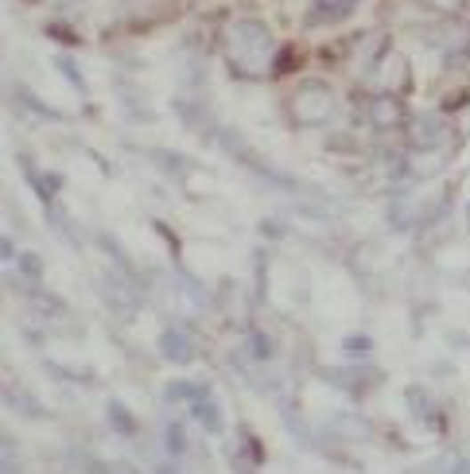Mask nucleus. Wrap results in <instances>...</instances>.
Segmentation results:
<instances>
[{
  "label": "nucleus",
  "instance_id": "obj_1",
  "mask_svg": "<svg viewBox=\"0 0 470 474\" xmlns=\"http://www.w3.org/2000/svg\"><path fill=\"white\" fill-rule=\"evenodd\" d=\"M222 51H226L230 67L241 78H264L276 59V43L269 36V28L253 16H238L222 28Z\"/></svg>",
  "mask_w": 470,
  "mask_h": 474
},
{
  "label": "nucleus",
  "instance_id": "obj_2",
  "mask_svg": "<svg viewBox=\"0 0 470 474\" xmlns=\"http://www.w3.org/2000/svg\"><path fill=\"white\" fill-rule=\"evenodd\" d=\"M292 113L299 125H323L330 113H335V94L327 86H304V90L292 98Z\"/></svg>",
  "mask_w": 470,
  "mask_h": 474
},
{
  "label": "nucleus",
  "instance_id": "obj_3",
  "mask_svg": "<svg viewBox=\"0 0 470 474\" xmlns=\"http://www.w3.org/2000/svg\"><path fill=\"white\" fill-rule=\"evenodd\" d=\"M190 413H195V416H199V424L207 428V432H214V436H218L222 428H226V420H222L218 401H214V396H210L207 389H199V396L190 401Z\"/></svg>",
  "mask_w": 470,
  "mask_h": 474
},
{
  "label": "nucleus",
  "instance_id": "obj_4",
  "mask_svg": "<svg viewBox=\"0 0 470 474\" xmlns=\"http://www.w3.org/2000/svg\"><path fill=\"white\" fill-rule=\"evenodd\" d=\"M369 121L377 125V128L397 125V121H401V102L389 98V94H385V98H373V102H369Z\"/></svg>",
  "mask_w": 470,
  "mask_h": 474
},
{
  "label": "nucleus",
  "instance_id": "obj_5",
  "mask_svg": "<svg viewBox=\"0 0 470 474\" xmlns=\"http://www.w3.org/2000/svg\"><path fill=\"white\" fill-rule=\"evenodd\" d=\"M159 350H164L167 362H190V354H195V347H190L187 335H179V331H164V335H159Z\"/></svg>",
  "mask_w": 470,
  "mask_h": 474
},
{
  "label": "nucleus",
  "instance_id": "obj_6",
  "mask_svg": "<svg viewBox=\"0 0 470 474\" xmlns=\"http://www.w3.org/2000/svg\"><path fill=\"white\" fill-rule=\"evenodd\" d=\"M358 0H315L312 4V24H330V20H342L350 16V8H354Z\"/></svg>",
  "mask_w": 470,
  "mask_h": 474
},
{
  "label": "nucleus",
  "instance_id": "obj_7",
  "mask_svg": "<svg viewBox=\"0 0 470 474\" xmlns=\"http://www.w3.org/2000/svg\"><path fill=\"white\" fill-rule=\"evenodd\" d=\"M109 416H113V424H117V428H121V432H125V436H128V432H136V424H133V416H128V408H125L121 401H113V405H109Z\"/></svg>",
  "mask_w": 470,
  "mask_h": 474
},
{
  "label": "nucleus",
  "instance_id": "obj_8",
  "mask_svg": "<svg viewBox=\"0 0 470 474\" xmlns=\"http://www.w3.org/2000/svg\"><path fill=\"white\" fill-rule=\"evenodd\" d=\"M20 273H28L31 280H39V273H43V268H39V257H36V253H20Z\"/></svg>",
  "mask_w": 470,
  "mask_h": 474
},
{
  "label": "nucleus",
  "instance_id": "obj_9",
  "mask_svg": "<svg viewBox=\"0 0 470 474\" xmlns=\"http://www.w3.org/2000/svg\"><path fill=\"white\" fill-rule=\"evenodd\" d=\"M167 447H171V455L183 451V432H179V428H171V432H167Z\"/></svg>",
  "mask_w": 470,
  "mask_h": 474
},
{
  "label": "nucleus",
  "instance_id": "obj_10",
  "mask_svg": "<svg viewBox=\"0 0 470 474\" xmlns=\"http://www.w3.org/2000/svg\"><path fill=\"white\" fill-rule=\"evenodd\" d=\"M427 4L440 8V12H458V4H463V0H427Z\"/></svg>",
  "mask_w": 470,
  "mask_h": 474
},
{
  "label": "nucleus",
  "instance_id": "obj_11",
  "mask_svg": "<svg viewBox=\"0 0 470 474\" xmlns=\"http://www.w3.org/2000/svg\"><path fill=\"white\" fill-rule=\"evenodd\" d=\"M346 350H369V339H346Z\"/></svg>",
  "mask_w": 470,
  "mask_h": 474
},
{
  "label": "nucleus",
  "instance_id": "obj_12",
  "mask_svg": "<svg viewBox=\"0 0 470 474\" xmlns=\"http://www.w3.org/2000/svg\"><path fill=\"white\" fill-rule=\"evenodd\" d=\"M159 474H175V470H171V467H164V470H159Z\"/></svg>",
  "mask_w": 470,
  "mask_h": 474
}]
</instances>
